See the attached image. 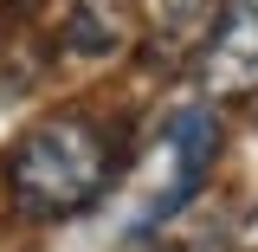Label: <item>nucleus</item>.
I'll return each instance as SVG.
<instances>
[{
    "mask_svg": "<svg viewBox=\"0 0 258 252\" xmlns=\"http://www.w3.org/2000/svg\"><path fill=\"white\" fill-rule=\"evenodd\" d=\"M213 13H220V0H142V52L155 65L187 59L207 39Z\"/></svg>",
    "mask_w": 258,
    "mask_h": 252,
    "instance_id": "4",
    "label": "nucleus"
},
{
    "mask_svg": "<svg viewBox=\"0 0 258 252\" xmlns=\"http://www.w3.org/2000/svg\"><path fill=\"white\" fill-rule=\"evenodd\" d=\"M200 78L213 97L258 91V0H220L213 26L200 39Z\"/></svg>",
    "mask_w": 258,
    "mask_h": 252,
    "instance_id": "3",
    "label": "nucleus"
},
{
    "mask_svg": "<svg viewBox=\"0 0 258 252\" xmlns=\"http://www.w3.org/2000/svg\"><path fill=\"white\" fill-rule=\"evenodd\" d=\"M213 162H220V117H213L207 104L174 110V117L161 123L155 149H149V168H142V175H149V181H142V214L129 220V239H142V233L168 226L194 194L207 188Z\"/></svg>",
    "mask_w": 258,
    "mask_h": 252,
    "instance_id": "2",
    "label": "nucleus"
},
{
    "mask_svg": "<svg viewBox=\"0 0 258 252\" xmlns=\"http://www.w3.org/2000/svg\"><path fill=\"white\" fill-rule=\"evenodd\" d=\"M116 181V142L91 117H45L7 149V194L26 220H71Z\"/></svg>",
    "mask_w": 258,
    "mask_h": 252,
    "instance_id": "1",
    "label": "nucleus"
}]
</instances>
